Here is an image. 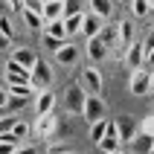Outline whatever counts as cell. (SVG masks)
<instances>
[{
  "instance_id": "obj_6",
  "label": "cell",
  "mask_w": 154,
  "mask_h": 154,
  "mask_svg": "<svg viewBox=\"0 0 154 154\" xmlns=\"http://www.w3.org/2000/svg\"><path fill=\"white\" fill-rule=\"evenodd\" d=\"M99 154H113V151H122V140H119V128H116V119L108 122V134L102 137L99 143Z\"/></svg>"
},
{
  "instance_id": "obj_36",
  "label": "cell",
  "mask_w": 154,
  "mask_h": 154,
  "mask_svg": "<svg viewBox=\"0 0 154 154\" xmlns=\"http://www.w3.org/2000/svg\"><path fill=\"white\" fill-rule=\"evenodd\" d=\"M9 9H17V12H23V0H9Z\"/></svg>"
},
{
  "instance_id": "obj_32",
  "label": "cell",
  "mask_w": 154,
  "mask_h": 154,
  "mask_svg": "<svg viewBox=\"0 0 154 154\" xmlns=\"http://www.w3.org/2000/svg\"><path fill=\"white\" fill-rule=\"evenodd\" d=\"M0 32L6 35V38H12V35H15V29H12V20H9L6 15H0Z\"/></svg>"
},
{
  "instance_id": "obj_3",
  "label": "cell",
  "mask_w": 154,
  "mask_h": 154,
  "mask_svg": "<svg viewBox=\"0 0 154 154\" xmlns=\"http://www.w3.org/2000/svg\"><path fill=\"white\" fill-rule=\"evenodd\" d=\"M128 87H131V93H134V96H148V93H151V70H146V67L131 70Z\"/></svg>"
},
{
  "instance_id": "obj_5",
  "label": "cell",
  "mask_w": 154,
  "mask_h": 154,
  "mask_svg": "<svg viewBox=\"0 0 154 154\" xmlns=\"http://www.w3.org/2000/svg\"><path fill=\"white\" fill-rule=\"evenodd\" d=\"M32 85L38 90H50V85H52V67H50V61H44L41 55H38V61L32 67Z\"/></svg>"
},
{
  "instance_id": "obj_7",
  "label": "cell",
  "mask_w": 154,
  "mask_h": 154,
  "mask_svg": "<svg viewBox=\"0 0 154 154\" xmlns=\"http://www.w3.org/2000/svg\"><path fill=\"white\" fill-rule=\"evenodd\" d=\"M58 128V119H55V111L47 113V116H35V125H32V134L38 140H50Z\"/></svg>"
},
{
  "instance_id": "obj_17",
  "label": "cell",
  "mask_w": 154,
  "mask_h": 154,
  "mask_svg": "<svg viewBox=\"0 0 154 154\" xmlns=\"http://www.w3.org/2000/svg\"><path fill=\"white\" fill-rule=\"evenodd\" d=\"M90 12H93L99 20H111L113 17V0H90Z\"/></svg>"
},
{
  "instance_id": "obj_22",
  "label": "cell",
  "mask_w": 154,
  "mask_h": 154,
  "mask_svg": "<svg viewBox=\"0 0 154 154\" xmlns=\"http://www.w3.org/2000/svg\"><path fill=\"white\" fill-rule=\"evenodd\" d=\"M108 122H111V119H99V122H93V125H90V143H93V146H99V143H102V137L108 134Z\"/></svg>"
},
{
  "instance_id": "obj_41",
  "label": "cell",
  "mask_w": 154,
  "mask_h": 154,
  "mask_svg": "<svg viewBox=\"0 0 154 154\" xmlns=\"http://www.w3.org/2000/svg\"><path fill=\"white\" fill-rule=\"evenodd\" d=\"M148 99H151V102H154V93H148Z\"/></svg>"
},
{
  "instance_id": "obj_19",
  "label": "cell",
  "mask_w": 154,
  "mask_h": 154,
  "mask_svg": "<svg viewBox=\"0 0 154 154\" xmlns=\"http://www.w3.org/2000/svg\"><path fill=\"white\" fill-rule=\"evenodd\" d=\"M12 61H17V64H20V67H26V70H32L35 61H38V52L26 50V47H17V50L12 52Z\"/></svg>"
},
{
  "instance_id": "obj_4",
  "label": "cell",
  "mask_w": 154,
  "mask_h": 154,
  "mask_svg": "<svg viewBox=\"0 0 154 154\" xmlns=\"http://www.w3.org/2000/svg\"><path fill=\"white\" fill-rule=\"evenodd\" d=\"M3 76H6V85H32V70L20 67V64H17V61H12V58L6 61Z\"/></svg>"
},
{
  "instance_id": "obj_38",
  "label": "cell",
  "mask_w": 154,
  "mask_h": 154,
  "mask_svg": "<svg viewBox=\"0 0 154 154\" xmlns=\"http://www.w3.org/2000/svg\"><path fill=\"white\" fill-rule=\"evenodd\" d=\"M151 93H154V70H151Z\"/></svg>"
},
{
  "instance_id": "obj_27",
  "label": "cell",
  "mask_w": 154,
  "mask_h": 154,
  "mask_svg": "<svg viewBox=\"0 0 154 154\" xmlns=\"http://www.w3.org/2000/svg\"><path fill=\"white\" fill-rule=\"evenodd\" d=\"M47 154H73V148L67 143H52V140H47Z\"/></svg>"
},
{
  "instance_id": "obj_43",
  "label": "cell",
  "mask_w": 154,
  "mask_h": 154,
  "mask_svg": "<svg viewBox=\"0 0 154 154\" xmlns=\"http://www.w3.org/2000/svg\"><path fill=\"white\" fill-rule=\"evenodd\" d=\"M151 154H154V148H151Z\"/></svg>"
},
{
  "instance_id": "obj_28",
  "label": "cell",
  "mask_w": 154,
  "mask_h": 154,
  "mask_svg": "<svg viewBox=\"0 0 154 154\" xmlns=\"http://www.w3.org/2000/svg\"><path fill=\"white\" fill-rule=\"evenodd\" d=\"M140 134L154 137V113H146V116H143V122H140Z\"/></svg>"
},
{
  "instance_id": "obj_11",
  "label": "cell",
  "mask_w": 154,
  "mask_h": 154,
  "mask_svg": "<svg viewBox=\"0 0 154 154\" xmlns=\"http://www.w3.org/2000/svg\"><path fill=\"white\" fill-rule=\"evenodd\" d=\"M76 61H79V47L70 44V41H64L58 47V52H55V64H58V67H73Z\"/></svg>"
},
{
  "instance_id": "obj_26",
  "label": "cell",
  "mask_w": 154,
  "mask_h": 154,
  "mask_svg": "<svg viewBox=\"0 0 154 154\" xmlns=\"http://www.w3.org/2000/svg\"><path fill=\"white\" fill-rule=\"evenodd\" d=\"M128 3H131V15L134 17H148V12H151L148 0H128Z\"/></svg>"
},
{
  "instance_id": "obj_2",
  "label": "cell",
  "mask_w": 154,
  "mask_h": 154,
  "mask_svg": "<svg viewBox=\"0 0 154 154\" xmlns=\"http://www.w3.org/2000/svg\"><path fill=\"white\" fill-rule=\"evenodd\" d=\"M82 87L87 90V96H102L105 90V82H102V70L99 67H85L82 70Z\"/></svg>"
},
{
  "instance_id": "obj_42",
  "label": "cell",
  "mask_w": 154,
  "mask_h": 154,
  "mask_svg": "<svg viewBox=\"0 0 154 154\" xmlns=\"http://www.w3.org/2000/svg\"><path fill=\"white\" fill-rule=\"evenodd\" d=\"M113 154H122V151H113Z\"/></svg>"
},
{
  "instance_id": "obj_12",
  "label": "cell",
  "mask_w": 154,
  "mask_h": 154,
  "mask_svg": "<svg viewBox=\"0 0 154 154\" xmlns=\"http://www.w3.org/2000/svg\"><path fill=\"white\" fill-rule=\"evenodd\" d=\"M85 52H87V58L93 61V64H99V61H105V58H108V55H111V50H108V47H105V44H102V38H99V35L87 41Z\"/></svg>"
},
{
  "instance_id": "obj_20",
  "label": "cell",
  "mask_w": 154,
  "mask_h": 154,
  "mask_svg": "<svg viewBox=\"0 0 154 154\" xmlns=\"http://www.w3.org/2000/svg\"><path fill=\"white\" fill-rule=\"evenodd\" d=\"M82 23H85V12L64 15V29H67V38H70V35H79V32H82Z\"/></svg>"
},
{
  "instance_id": "obj_30",
  "label": "cell",
  "mask_w": 154,
  "mask_h": 154,
  "mask_svg": "<svg viewBox=\"0 0 154 154\" xmlns=\"http://www.w3.org/2000/svg\"><path fill=\"white\" fill-rule=\"evenodd\" d=\"M26 12H35V15H44V0H23Z\"/></svg>"
},
{
  "instance_id": "obj_39",
  "label": "cell",
  "mask_w": 154,
  "mask_h": 154,
  "mask_svg": "<svg viewBox=\"0 0 154 154\" xmlns=\"http://www.w3.org/2000/svg\"><path fill=\"white\" fill-rule=\"evenodd\" d=\"M44 3H47V0H44ZM55 3H67V0H55Z\"/></svg>"
},
{
  "instance_id": "obj_18",
  "label": "cell",
  "mask_w": 154,
  "mask_h": 154,
  "mask_svg": "<svg viewBox=\"0 0 154 154\" xmlns=\"http://www.w3.org/2000/svg\"><path fill=\"white\" fill-rule=\"evenodd\" d=\"M64 3H55V0H47L44 3V20L47 23H55V20H64Z\"/></svg>"
},
{
  "instance_id": "obj_29",
  "label": "cell",
  "mask_w": 154,
  "mask_h": 154,
  "mask_svg": "<svg viewBox=\"0 0 154 154\" xmlns=\"http://www.w3.org/2000/svg\"><path fill=\"white\" fill-rule=\"evenodd\" d=\"M15 122H17L15 113H9V116H0V134H9V131L15 128Z\"/></svg>"
},
{
  "instance_id": "obj_44",
  "label": "cell",
  "mask_w": 154,
  "mask_h": 154,
  "mask_svg": "<svg viewBox=\"0 0 154 154\" xmlns=\"http://www.w3.org/2000/svg\"><path fill=\"white\" fill-rule=\"evenodd\" d=\"M6 3H9V0H6Z\"/></svg>"
},
{
  "instance_id": "obj_9",
  "label": "cell",
  "mask_w": 154,
  "mask_h": 154,
  "mask_svg": "<svg viewBox=\"0 0 154 154\" xmlns=\"http://www.w3.org/2000/svg\"><path fill=\"white\" fill-rule=\"evenodd\" d=\"M125 64H128L131 70L146 67V44L143 41H134L128 50H125Z\"/></svg>"
},
{
  "instance_id": "obj_40",
  "label": "cell",
  "mask_w": 154,
  "mask_h": 154,
  "mask_svg": "<svg viewBox=\"0 0 154 154\" xmlns=\"http://www.w3.org/2000/svg\"><path fill=\"white\" fill-rule=\"evenodd\" d=\"M148 3H151V12H154V0H148Z\"/></svg>"
},
{
  "instance_id": "obj_37",
  "label": "cell",
  "mask_w": 154,
  "mask_h": 154,
  "mask_svg": "<svg viewBox=\"0 0 154 154\" xmlns=\"http://www.w3.org/2000/svg\"><path fill=\"white\" fill-rule=\"evenodd\" d=\"M9 41H12V38H6V35L0 32V50H6V47H9Z\"/></svg>"
},
{
  "instance_id": "obj_14",
  "label": "cell",
  "mask_w": 154,
  "mask_h": 154,
  "mask_svg": "<svg viewBox=\"0 0 154 154\" xmlns=\"http://www.w3.org/2000/svg\"><path fill=\"white\" fill-rule=\"evenodd\" d=\"M116 128H119V140L122 143H134V137H137L140 134V125L134 119H131V116H122V119H116Z\"/></svg>"
},
{
  "instance_id": "obj_23",
  "label": "cell",
  "mask_w": 154,
  "mask_h": 154,
  "mask_svg": "<svg viewBox=\"0 0 154 154\" xmlns=\"http://www.w3.org/2000/svg\"><path fill=\"white\" fill-rule=\"evenodd\" d=\"M44 32L47 35H52V38H55V41H67V29H64V20H55V23H47L44 26Z\"/></svg>"
},
{
  "instance_id": "obj_1",
  "label": "cell",
  "mask_w": 154,
  "mask_h": 154,
  "mask_svg": "<svg viewBox=\"0 0 154 154\" xmlns=\"http://www.w3.org/2000/svg\"><path fill=\"white\" fill-rule=\"evenodd\" d=\"M85 102H87V90H85L82 85L67 87V93H64V108H67L73 116H82V111H85Z\"/></svg>"
},
{
  "instance_id": "obj_33",
  "label": "cell",
  "mask_w": 154,
  "mask_h": 154,
  "mask_svg": "<svg viewBox=\"0 0 154 154\" xmlns=\"http://www.w3.org/2000/svg\"><path fill=\"white\" fill-rule=\"evenodd\" d=\"M146 70H154V47L146 52Z\"/></svg>"
},
{
  "instance_id": "obj_34",
  "label": "cell",
  "mask_w": 154,
  "mask_h": 154,
  "mask_svg": "<svg viewBox=\"0 0 154 154\" xmlns=\"http://www.w3.org/2000/svg\"><path fill=\"white\" fill-rule=\"evenodd\" d=\"M6 105H9V90L0 87V108H6Z\"/></svg>"
},
{
  "instance_id": "obj_10",
  "label": "cell",
  "mask_w": 154,
  "mask_h": 154,
  "mask_svg": "<svg viewBox=\"0 0 154 154\" xmlns=\"http://www.w3.org/2000/svg\"><path fill=\"white\" fill-rule=\"evenodd\" d=\"M32 111H35V116L52 113L55 111V93H52V90H41V93L35 96V102H32Z\"/></svg>"
},
{
  "instance_id": "obj_21",
  "label": "cell",
  "mask_w": 154,
  "mask_h": 154,
  "mask_svg": "<svg viewBox=\"0 0 154 154\" xmlns=\"http://www.w3.org/2000/svg\"><path fill=\"white\" fill-rule=\"evenodd\" d=\"M151 148H154V137H148V134H137L134 143H131L134 154H151Z\"/></svg>"
},
{
  "instance_id": "obj_24",
  "label": "cell",
  "mask_w": 154,
  "mask_h": 154,
  "mask_svg": "<svg viewBox=\"0 0 154 154\" xmlns=\"http://www.w3.org/2000/svg\"><path fill=\"white\" fill-rule=\"evenodd\" d=\"M12 137H15L17 143H26V140L32 137V128H29V122L17 119V122H15V128H12Z\"/></svg>"
},
{
  "instance_id": "obj_15",
  "label": "cell",
  "mask_w": 154,
  "mask_h": 154,
  "mask_svg": "<svg viewBox=\"0 0 154 154\" xmlns=\"http://www.w3.org/2000/svg\"><path fill=\"white\" fill-rule=\"evenodd\" d=\"M6 90H9V99H23V102H29V99L35 102V96L41 93L35 85H6Z\"/></svg>"
},
{
  "instance_id": "obj_16",
  "label": "cell",
  "mask_w": 154,
  "mask_h": 154,
  "mask_svg": "<svg viewBox=\"0 0 154 154\" xmlns=\"http://www.w3.org/2000/svg\"><path fill=\"white\" fill-rule=\"evenodd\" d=\"M102 26H105V20H99V17H96L93 12H85V23H82V35H85L87 41H90V38H96V35L102 32Z\"/></svg>"
},
{
  "instance_id": "obj_35",
  "label": "cell",
  "mask_w": 154,
  "mask_h": 154,
  "mask_svg": "<svg viewBox=\"0 0 154 154\" xmlns=\"http://www.w3.org/2000/svg\"><path fill=\"white\" fill-rule=\"evenodd\" d=\"M15 154H38V151H35V148L32 146H20V148H17V151Z\"/></svg>"
},
{
  "instance_id": "obj_25",
  "label": "cell",
  "mask_w": 154,
  "mask_h": 154,
  "mask_svg": "<svg viewBox=\"0 0 154 154\" xmlns=\"http://www.w3.org/2000/svg\"><path fill=\"white\" fill-rule=\"evenodd\" d=\"M20 15H23V23L29 26V29H44V26H47V20H44V15H35V12H20Z\"/></svg>"
},
{
  "instance_id": "obj_13",
  "label": "cell",
  "mask_w": 154,
  "mask_h": 154,
  "mask_svg": "<svg viewBox=\"0 0 154 154\" xmlns=\"http://www.w3.org/2000/svg\"><path fill=\"white\" fill-rule=\"evenodd\" d=\"M116 29H119V50L125 52L131 44L137 41V38H134V20H131V17H122V20H116Z\"/></svg>"
},
{
  "instance_id": "obj_8",
  "label": "cell",
  "mask_w": 154,
  "mask_h": 154,
  "mask_svg": "<svg viewBox=\"0 0 154 154\" xmlns=\"http://www.w3.org/2000/svg\"><path fill=\"white\" fill-rule=\"evenodd\" d=\"M82 116H85L90 125H93V122H99V119H105V102H102V96H87Z\"/></svg>"
},
{
  "instance_id": "obj_31",
  "label": "cell",
  "mask_w": 154,
  "mask_h": 154,
  "mask_svg": "<svg viewBox=\"0 0 154 154\" xmlns=\"http://www.w3.org/2000/svg\"><path fill=\"white\" fill-rule=\"evenodd\" d=\"M41 44H44L50 52H58V47H61V41H55V38H52V35H47V32L41 35Z\"/></svg>"
}]
</instances>
